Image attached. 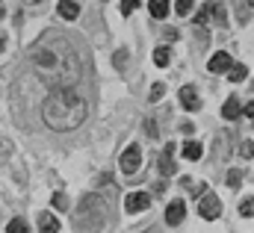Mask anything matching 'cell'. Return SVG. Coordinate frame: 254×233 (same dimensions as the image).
Returning <instances> with one entry per match:
<instances>
[{
	"label": "cell",
	"mask_w": 254,
	"mask_h": 233,
	"mask_svg": "<svg viewBox=\"0 0 254 233\" xmlns=\"http://www.w3.org/2000/svg\"><path fill=\"white\" fill-rule=\"evenodd\" d=\"M30 59H33V68L57 89L74 86L80 77V59L74 57V51L65 42H45V45L39 42L30 51Z\"/></svg>",
	"instance_id": "6da1fadb"
},
{
	"label": "cell",
	"mask_w": 254,
	"mask_h": 233,
	"mask_svg": "<svg viewBox=\"0 0 254 233\" xmlns=\"http://www.w3.org/2000/svg\"><path fill=\"white\" fill-rule=\"evenodd\" d=\"M89 116V104L86 98L74 89V86H65V89H54L45 104H42V118L51 130L65 133V130H77Z\"/></svg>",
	"instance_id": "7a4b0ae2"
},
{
	"label": "cell",
	"mask_w": 254,
	"mask_h": 233,
	"mask_svg": "<svg viewBox=\"0 0 254 233\" xmlns=\"http://www.w3.org/2000/svg\"><path fill=\"white\" fill-rule=\"evenodd\" d=\"M104 225H107V201L101 195H86L80 201V210H77V228L95 233Z\"/></svg>",
	"instance_id": "3957f363"
},
{
	"label": "cell",
	"mask_w": 254,
	"mask_h": 233,
	"mask_svg": "<svg viewBox=\"0 0 254 233\" xmlns=\"http://www.w3.org/2000/svg\"><path fill=\"white\" fill-rule=\"evenodd\" d=\"M198 213H201V219L213 222V219H219V213H222V201H219L213 192H207V195H201V201H198Z\"/></svg>",
	"instance_id": "277c9868"
},
{
	"label": "cell",
	"mask_w": 254,
	"mask_h": 233,
	"mask_svg": "<svg viewBox=\"0 0 254 233\" xmlns=\"http://www.w3.org/2000/svg\"><path fill=\"white\" fill-rule=\"evenodd\" d=\"M139 166H142V151H139L136 145H130L125 154H122V172H125V175H133Z\"/></svg>",
	"instance_id": "5b68a950"
},
{
	"label": "cell",
	"mask_w": 254,
	"mask_h": 233,
	"mask_svg": "<svg viewBox=\"0 0 254 233\" xmlns=\"http://www.w3.org/2000/svg\"><path fill=\"white\" fill-rule=\"evenodd\" d=\"M157 169H160V175L163 177H172L175 172H178V166H175V145H172V142L163 148V157H160Z\"/></svg>",
	"instance_id": "8992f818"
},
{
	"label": "cell",
	"mask_w": 254,
	"mask_h": 233,
	"mask_svg": "<svg viewBox=\"0 0 254 233\" xmlns=\"http://www.w3.org/2000/svg\"><path fill=\"white\" fill-rule=\"evenodd\" d=\"M148 204H151V198H148L145 192H133V195H127V198H125L127 213H145V210H148Z\"/></svg>",
	"instance_id": "52a82bcc"
},
{
	"label": "cell",
	"mask_w": 254,
	"mask_h": 233,
	"mask_svg": "<svg viewBox=\"0 0 254 233\" xmlns=\"http://www.w3.org/2000/svg\"><path fill=\"white\" fill-rule=\"evenodd\" d=\"M184 213H187V207H184V201H172L169 204V210H166V225H181L184 222Z\"/></svg>",
	"instance_id": "ba28073f"
},
{
	"label": "cell",
	"mask_w": 254,
	"mask_h": 233,
	"mask_svg": "<svg viewBox=\"0 0 254 233\" xmlns=\"http://www.w3.org/2000/svg\"><path fill=\"white\" fill-rule=\"evenodd\" d=\"M181 104H184V110L195 113V110L201 107V98L195 95V89H192V86H187V89H181Z\"/></svg>",
	"instance_id": "9c48e42d"
},
{
	"label": "cell",
	"mask_w": 254,
	"mask_h": 233,
	"mask_svg": "<svg viewBox=\"0 0 254 233\" xmlns=\"http://www.w3.org/2000/svg\"><path fill=\"white\" fill-rule=\"evenodd\" d=\"M207 68L213 74H222V71H231V57L228 54H213V59L207 62Z\"/></svg>",
	"instance_id": "30bf717a"
},
{
	"label": "cell",
	"mask_w": 254,
	"mask_h": 233,
	"mask_svg": "<svg viewBox=\"0 0 254 233\" xmlns=\"http://www.w3.org/2000/svg\"><path fill=\"white\" fill-rule=\"evenodd\" d=\"M57 9H60V15H63L65 21H74V18L80 15V6H77L74 0H60V6H57Z\"/></svg>",
	"instance_id": "8fae6325"
},
{
	"label": "cell",
	"mask_w": 254,
	"mask_h": 233,
	"mask_svg": "<svg viewBox=\"0 0 254 233\" xmlns=\"http://www.w3.org/2000/svg\"><path fill=\"white\" fill-rule=\"evenodd\" d=\"M39 231L42 233H60V222H57L51 213H42V216H39Z\"/></svg>",
	"instance_id": "7c38bea8"
},
{
	"label": "cell",
	"mask_w": 254,
	"mask_h": 233,
	"mask_svg": "<svg viewBox=\"0 0 254 233\" xmlns=\"http://www.w3.org/2000/svg\"><path fill=\"white\" fill-rule=\"evenodd\" d=\"M222 116L228 118V121H234V118H240V101L237 98H231L225 107H222Z\"/></svg>",
	"instance_id": "4fadbf2b"
},
{
	"label": "cell",
	"mask_w": 254,
	"mask_h": 233,
	"mask_svg": "<svg viewBox=\"0 0 254 233\" xmlns=\"http://www.w3.org/2000/svg\"><path fill=\"white\" fill-rule=\"evenodd\" d=\"M151 15L163 21V18L169 15V0H151Z\"/></svg>",
	"instance_id": "5bb4252c"
},
{
	"label": "cell",
	"mask_w": 254,
	"mask_h": 233,
	"mask_svg": "<svg viewBox=\"0 0 254 233\" xmlns=\"http://www.w3.org/2000/svg\"><path fill=\"white\" fill-rule=\"evenodd\" d=\"M201 154H204L201 142H187V145H184V157H187V160H198Z\"/></svg>",
	"instance_id": "9a60e30c"
},
{
	"label": "cell",
	"mask_w": 254,
	"mask_h": 233,
	"mask_svg": "<svg viewBox=\"0 0 254 233\" xmlns=\"http://www.w3.org/2000/svg\"><path fill=\"white\" fill-rule=\"evenodd\" d=\"M213 21H216L219 27H225V24H228V12H225V6H222V3H213Z\"/></svg>",
	"instance_id": "2e32d148"
},
{
	"label": "cell",
	"mask_w": 254,
	"mask_h": 233,
	"mask_svg": "<svg viewBox=\"0 0 254 233\" xmlns=\"http://www.w3.org/2000/svg\"><path fill=\"white\" fill-rule=\"evenodd\" d=\"M249 77V68L246 65H231V83H243Z\"/></svg>",
	"instance_id": "e0dca14e"
},
{
	"label": "cell",
	"mask_w": 254,
	"mask_h": 233,
	"mask_svg": "<svg viewBox=\"0 0 254 233\" xmlns=\"http://www.w3.org/2000/svg\"><path fill=\"white\" fill-rule=\"evenodd\" d=\"M6 233H30V228H27V222H24V219H12V222H9V228H6Z\"/></svg>",
	"instance_id": "ac0fdd59"
},
{
	"label": "cell",
	"mask_w": 254,
	"mask_h": 233,
	"mask_svg": "<svg viewBox=\"0 0 254 233\" xmlns=\"http://www.w3.org/2000/svg\"><path fill=\"white\" fill-rule=\"evenodd\" d=\"M169 59H172V54H169V48H157L154 51V62L163 68V65H169Z\"/></svg>",
	"instance_id": "d6986e66"
},
{
	"label": "cell",
	"mask_w": 254,
	"mask_h": 233,
	"mask_svg": "<svg viewBox=\"0 0 254 233\" xmlns=\"http://www.w3.org/2000/svg\"><path fill=\"white\" fill-rule=\"evenodd\" d=\"M240 180H243V172H228V189H240Z\"/></svg>",
	"instance_id": "ffe728a7"
},
{
	"label": "cell",
	"mask_w": 254,
	"mask_h": 233,
	"mask_svg": "<svg viewBox=\"0 0 254 233\" xmlns=\"http://www.w3.org/2000/svg\"><path fill=\"white\" fill-rule=\"evenodd\" d=\"M240 213H243L246 219H252V216H254V198H246V201L240 204Z\"/></svg>",
	"instance_id": "44dd1931"
},
{
	"label": "cell",
	"mask_w": 254,
	"mask_h": 233,
	"mask_svg": "<svg viewBox=\"0 0 254 233\" xmlns=\"http://www.w3.org/2000/svg\"><path fill=\"white\" fill-rule=\"evenodd\" d=\"M125 62H127V51L122 48V51H116V57H113V65L122 71V68H125Z\"/></svg>",
	"instance_id": "7402d4cb"
},
{
	"label": "cell",
	"mask_w": 254,
	"mask_h": 233,
	"mask_svg": "<svg viewBox=\"0 0 254 233\" xmlns=\"http://www.w3.org/2000/svg\"><path fill=\"white\" fill-rule=\"evenodd\" d=\"M175 9H178V15H181V18H184V15H190V12H192V0H178V6H175Z\"/></svg>",
	"instance_id": "603a6c76"
},
{
	"label": "cell",
	"mask_w": 254,
	"mask_h": 233,
	"mask_svg": "<svg viewBox=\"0 0 254 233\" xmlns=\"http://www.w3.org/2000/svg\"><path fill=\"white\" fill-rule=\"evenodd\" d=\"M240 154H243L246 160H252L254 157V142H243V145H240Z\"/></svg>",
	"instance_id": "cb8c5ba5"
},
{
	"label": "cell",
	"mask_w": 254,
	"mask_h": 233,
	"mask_svg": "<svg viewBox=\"0 0 254 233\" xmlns=\"http://www.w3.org/2000/svg\"><path fill=\"white\" fill-rule=\"evenodd\" d=\"M136 6H139V0H122V15H130Z\"/></svg>",
	"instance_id": "d4e9b609"
},
{
	"label": "cell",
	"mask_w": 254,
	"mask_h": 233,
	"mask_svg": "<svg viewBox=\"0 0 254 233\" xmlns=\"http://www.w3.org/2000/svg\"><path fill=\"white\" fill-rule=\"evenodd\" d=\"M163 92H166V86H163V83H157V86L151 89V95H148V98H151V101H160V98H163Z\"/></svg>",
	"instance_id": "484cf974"
},
{
	"label": "cell",
	"mask_w": 254,
	"mask_h": 233,
	"mask_svg": "<svg viewBox=\"0 0 254 233\" xmlns=\"http://www.w3.org/2000/svg\"><path fill=\"white\" fill-rule=\"evenodd\" d=\"M54 207H57V210H65V207H68V201H65L63 192H57V195H54Z\"/></svg>",
	"instance_id": "4316f807"
},
{
	"label": "cell",
	"mask_w": 254,
	"mask_h": 233,
	"mask_svg": "<svg viewBox=\"0 0 254 233\" xmlns=\"http://www.w3.org/2000/svg\"><path fill=\"white\" fill-rule=\"evenodd\" d=\"M246 116H252V118H254V101L249 104V107H246Z\"/></svg>",
	"instance_id": "83f0119b"
},
{
	"label": "cell",
	"mask_w": 254,
	"mask_h": 233,
	"mask_svg": "<svg viewBox=\"0 0 254 233\" xmlns=\"http://www.w3.org/2000/svg\"><path fill=\"white\" fill-rule=\"evenodd\" d=\"M24 3H30V6H36V3H42V0H24Z\"/></svg>",
	"instance_id": "f1b7e54d"
},
{
	"label": "cell",
	"mask_w": 254,
	"mask_h": 233,
	"mask_svg": "<svg viewBox=\"0 0 254 233\" xmlns=\"http://www.w3.org/2000/svg\"><path fill=\"white\" fill-rule=\"evenodd\" d=\"M3 45H6V39H3V36H0V51H3Z\"/></svg>",
	"instance_id": "f546056e"
},
{
	"label": "cell",
	"mask_w": 254,
	"mask_h": 233,
	"mask_svg": "<svg viewBox=\"0 0 254 233\" xmlns=\"http://www.w3.org/2000/svg\"><path fill=\"white\" fill-rule=\"evenodd\" d=\"M0 18H3V3H0Z\"/></svg>",
	"instance_id": "4dcf8cb0"
},
{
	"label": "cell",
	"mask_w": 254,
	"mask_h": 233,
	"mask_svg": "<svg viewBox=\"0 0 254 233\" xmlns=\"http://www.w3.org/2000/svg\"><path fill=\"white\" fill-rule=\"evenodd\" d=\"M249 3H252V6H254V0H249Z\"/></svg>",
	"instance_id": "1f68e13d"
},
{
	"label": "cell",
	"mask_w": 254,
	"mask_h": 233,
	"mask_svg": "<svg viewBox=\"0 0 254 233\" xmlns=\"http://www.w3.org/2000/svg\"><path fill=\"white\" fill-rule=\"evenodd\" d=\"M148 233H157V231H148Z\"/></svg>",
	"instance_id": "d6a6232c"
}]
</instances>
